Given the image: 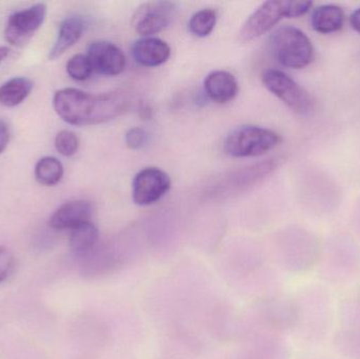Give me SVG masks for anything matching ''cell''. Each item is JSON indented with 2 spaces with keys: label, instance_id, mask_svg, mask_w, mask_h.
<instances>
[{
  "label": "cell",
  "instance_id": "1",
  "mask_svg": "<svg viewBox=\"0 0 360 359\" xmlns=\"http://www.w3.org/2000/svg\"><path fill=\"white\" fill-rule=\"evenodd\" d=\"M53 105L63 122L82 126L115 119L129 109L130 100L122 92L91 94L67 88L55 93Z\"/></svg>",
  "mask_w": 360,
  "mask_h": 359
},
{
  "label": "cell",
  "instance_id": "2",
  "mask_svg": "<svg viewBox=\"0 0 360 359\" xmlns=\"http://www.w3.org/2000/svg\"><path fill=\"white\" fill-rule=\"evenodd\" d=\"M312 1L270 0L256 8L241 27V41L249 42L268 33L283 18H297L312 8Z\"/></svg>",
  "mask_w": 360,
  "mask_h": 359
},
{
  "label": "cell",
  "instance_id": "3",
  "mask_svg": "<svg viewBox=\"0 0 360 359\" xmlns=\"http://www.w3.org/2000/svg\"><path fill=\"white\" fill-rule=\"evenodd\" d=\"M271 53L281 65L290 69H304L314 59V46L310 38L298 27L285 25L271 35Z\"/></svg>",
  "mask_w": 360,
  "mask_h": 359
},
{
  "label": "cell",
  "instance_id": "4",
  "mask_svg": "<svg viewBox=\"0 0 360 359\" xmlns=\"http://www.w3.org/2000/svg\"><path fill=\"white\" fill-rule=\"evenodd\" d=\"M298 325L304 327L310 341L319 343L329 332L332 322V303L329 293L321 286L311 287L304 299L297 301Z\"/></svg>",
  "mask_w": 360,
  "mask_h": 359
},
{
  "label": "cell",
  "instance_id": "5",
  "mask_svg": "<svg viewBox=\"0 0 360 359\" xmlns=\"http://www.w3.org/2000/svg\"><path fill=\"white\" fill-rule=\"evenodd\" d=\"M281 143V135L257 126H240L226 136L224 150L231 157H256L268 153Z\"/></svg>",
  "mask_w": 360,
  "mask_h": 359
},
{
  "label": "cell",
  "instance_id": "6",
  "mask_svg": "<svg viewBox=\"0 0 360 359\" xmlns=\"http://www.w3.org/2000/svg\"><path fill=\"white\" fill-rule=\"evenodd\" d=\"M262 84L281 99L290 110L300 115H309L314 110V99L293 78L277 69H268L262 76Z\"/></svg>",
  "mask_w": 360,
  "mask_h": 359
},
{
  "label": "cell",
  "instance_id": "7",
  "mask_svg": "<svg viewBox=\"0 0 360 359\" xmlns=\"http://www.w3.org/2000/svg\"><path fill=\"white\" fill-rule=\"evenodd\" d=\"M46 12V4H37L11 15L4 30L6 41L14 46H25L41 27Z\"/></svg>",
  "mask_w": 360,
  "mask_h": 359
},
{
  "label": "cell",
  "instance_id": "8",
  "mask_svg": "<svg viewBox=\"0 0 360 359\" xmlns=\"http://www.w3.org/2000/svg\"><path fill=\"white\" fill-rule=\"evenodd\" d=\"M175 14L176 6L173 2H146L137 8L133 16V27L141 35L151 36L168 27Z\"/></svg>",
  "mask_w": 360,
  "mask_h": 359
},
{
  "label": "cell",
  "instance_id": "9",
  "mask_svg": "<svg viewBox=\"0 0 360 359\" xmlns=\"http://www.w3.org/2000/svg\"><path fill=\"white\" fill-rule=\"evenodd\" d=\"M132 185L135 204L150 206L166 195L171 188V179L165 171L150 167L137 173Z\"/></svg>",
  "mask_w": 360,
  "mask_h": 359
},
{
  "label": "cell",
  "instance_id": "10",
  "mask_svg": "<svg viewBox=\"0 0 360 359\" xmlns=\"http://www.w3.org/2000/svg\"><path fill=\"white\" fill-rule=\"evenodd\" d=\"M317 267L326 282L345 284L359 274L360 255L355 251H332L319 259Z\"/></svg>",
  "mask_w": 360,
  "mask_h": 359
},
{
  "label": "cell",
  "instance_id": "11",
  "mask_svg": "<svg viewBox=\"0 0 360 359\" xmlns=\"http://www.w3.org/2000/svg\"><path fill=\"white\" fill-rule=\"evenodd\" d=\"M86 56L93 70L103 75L116 76L126 67V55L110 41H94L89 44Z\"/></svg>",
  "mask_w": 360,
  "mask_h": 359
},
{
  "label": "cell",
  "instance_id": "12",
  "mask_svg": "<svg viewBox=\"0 0 360 359\" xmlns=\"http://www.w3.org/2000/svg\"><path fill=\"white\" fill-rule=\"evenodd\" d=\"M93 207L86 200H72L59 207L51 217L49 225L52 229L73 230L74 228L88 223L92 217Z\"/></svg>",
  "mask_w": 360,
  "mask_h": 359
},
{
  "label": "cell",
  "instance_id": "13",
  "mask_svg": "<svg viewBox=\"0 0 360 359\" xmlns=\"http://www.w3.org/2000/svg\"><path fill=\"white\" fill-rule=\"evenodd\" d=\"M264 320L272 328L290 330L298 325L297 301L289 297H275L264 305Z\"/></svg>",
  "mask_w": 360,
  "mask_h": 359
},
{
  "label": "cell",
  "instance_id": "14",
  "mask_svg": "<svg viewBox=\"0 0 360 359\" xmlns=\"http://www.w3.org/2000/svg\"><path fill=\"white\" fill-rule=\"evenodd\" d=\"M133 57L141 65L155 67L168 60L171 55V48L166 41L156 37H146L133 44Z\"/></svg>",
  "mask_w": 360,
  "mask_h": 359
},
{
  "label": "cell",
  "instance_id": "15",
  "mask_svg": "<svg viewBox=\"0 0 360 359\" xmlns=\"http://www.w3.org/2000/svg\"><path fill=\"white\" fill-rule=\"evenodd\" d=\"M205 92L212 101L226 103L233 100L238 93V82L230 72L214 71L205 77Z\"/></svg>",
  "mask_w": 360,
  "mask_h": 359
},
{
  "label": "cell",
  "instance_id": "16",
  "mask_svg": "<svg viewBox=\"0 0 360 359\" xmlns=\"http://www.w3.org/2000/svg\"><path fill=\"white\" fill-rule=\"evenodd\" d=\"M84 29H86V21L82 16H72L65 19L59 27L57 39L55 40L49 53V59L55 60L65 54L82 38Z\"/></svg>",
  "mask_w": 360,
  "mask_h": 359
},
{
  "label": "cell",
  "instance_id": "17",
  "mask_svg": "<svg viewBox=\"0 0 360 359\" xmlns=\"http://www.w3.org/2000/svg\"><path fill=\"white\" fill-rule=\"evenodd\" d=\"M345 13L335 4H323L313 11L311 25L315 31L321 34H331L340 31L344 27Z\"/></svg>",
  "mask_w": 360,
  "mask_h": 359
},
{
  "label": "cell",
  "instance_id": "18",
  "mask_svg": "<svg viewBox=\"0 0 360 359\" xmlns=\"http://www.w3.org/2000/svg\"><path fill=\"white\" fill-rule=\"evenodd\" d=\"M98 237V230L91 221H88L72 230L70 248L76 256L82 259L96 248Z\"/></svg>",
  "mask_w": 360,
  "mask_h": 359
},
{
  "label": "cell",
  "instance_id": "19",
  "mask_svg": "<svg viewBox=\"0 0 360 359\" xmlns=\"http://www.w3.org/2000/svg\"><path fill=\"white\" fill-rule=\"evenodd\" d=\"M33 82L27 77H15L0 86V103L13 107L20 105L31 94Z\"/></svg>",
  "mask_w": 360,
  "mask_h": 359
},
{
  "label": "cell",
  "instance_id": "20",
  "mask_svg": "<svg viewBox=\"0 0 360 359\" xmlns=\"http://www.w3.org/2000/svg\"><path fill=\"white\" fill-rule=\"evenodd\" d=\"M333 346L342 358L360 359V329H340L334 334Z\"/></svg>",
  "mask_w": 360,
  "mask_h": 359
},
{
  "label": "cell",
  "instance_id": "21",
  "mask_svg": "<svg viewBox=\"0 0 360 359\" xmlns=\"http://www.w3.org/2000/svg\"><path fill=\"white\" fill-rule=\"evenodd\" d=\"M63 176V166L57 158L44 157L36 164L35 178L40 185H55Z\"/></svg>",
  "mask_w": 360,
  "mask_h": 359
},
{
  "label": "cell",
  "instance_id": "22",
  "mask_svg": "<svg viewBox=\"0 0 360 359\" xmlns=\"http://www.w3.org/2000/svg\"><path fill=\"white\" fill-rule=\"evenodd\" d=\"M216 21L217 15L213 8H202L191 17L188 23V31L196 37H207L213 32Z\"/></svg>",
  "mask_w": 360,
  "mask_h": 359
},
{
  "label": "cell",
  "instance_id": "23",
  "mask_svg": "<svg viewBox=\"0 0 360 359\" xmlns=\"http://www.w3.org/2000/svg\"><path fill=\"white\" fill-rule=\"evenodd\" d=\"M340 318L346 324L345 327L360 329V285L342 301Z\"/></svg>",
  "mask_w": 360,
  "mask_h": 359
},
{
  "label": "cell",
  "instance_id": "24",
  "mask_svg": "<svg viewBox=\"0 0 360 359\" xmlns=\"http://www.w3.org/2000/svg\"><path fill=\"white\" fill-rule=\"evenodd\" d=\"M93 67L86 55L76 54L68 61L67 72L70 77L78 81H84L92 75Z\"/></svg>",
  "mask_w": 360,
  "mask_h": 359
},
{
  "label": "cell",
  "instance_id": "25",
  "mask_svg": "<svg viewBox=\"0 0 360 359\" xmlns=\"http://www.w3.org/2000/svg\"><path fill=\"white\" fill-rule=\"evenodd\" d=\"M55 148L59 154L65 157L73 156L79 148V139L72 131H60L55 138Z\"/></svg>",
  "mask_w": 360,
  "mask_h": 359
},
{
  "label": "cell",
  "instance_id": "26",
  "mask_svg": "<svg viewBox=\"0 0 360 359\" xmlns=\"http://www.w3.org/2000/svg\"><path fill=\"white\" fill-rule=\"evenodd\" d=\"M126 145L128 148L132 150L143 149V147L147 145L148 141H149V134L147 131L143 130V128L139 126H135V128L130 129L128 132L126 133Z\"/></svg>",
  "mask_w": 360,
  "mask_h": 359
},
{
  "label": "cell",
  "instance_id": "27",
  "mask_svg": "<svg viewBox=\"0 0 360 359\" xmlns=\"http://www.w3.org/2000/svg\"><path fill=\"white\" fill-rule=\"evenodd\" d=\"M13 265H14V257L12 253L4 247H0V284L10 275Z\"/></svg>",
  "mask_w": 360,
  "mask_h": 359
},
{
  "label": "cell",
  "instance_id": "28",
  "mask_svg": "<svg viewBox=\"0 0 360 359\" xmlns=\"http://www.w3.org/2000/svg\"><path fill=\"white\" fill-rule=\"evenodd\" d=\"M10 141V130L8 124L0 120V154L8 147Z\"/></svg>",
  "mask_w": 360,
  "mask_h": 359
},
{
  "label": "cell",
  "instance_id": "29",
  "mask_svg": "<svg viewBox=\"0 0 360 359\" xmlns=\"http://www.w3.org/2000/svg\"><path fill=\"white\" fill-rule=\"evenodd\" d=\"M350 22L353 29L360 33V8H357V10H355L354 12L352 13V15H351Z\"/></svg>",
  "mask_w": 360,
  "mask_h": 359
},
{
  "label": "cell",
  "instance_id": "30",
  "mask_svg": "<svg viewBox=\"0 0 360 359\" xmlns=\"http://www.w3.org/2000/svg\"><path fill=\"white\" fill-rule=\"evenodd\" d=\"M8 55V48L6 46H0V63Z\"/></svg>",
  "mask_w": 360,
  "mask_h": 359
}]
</instances>
